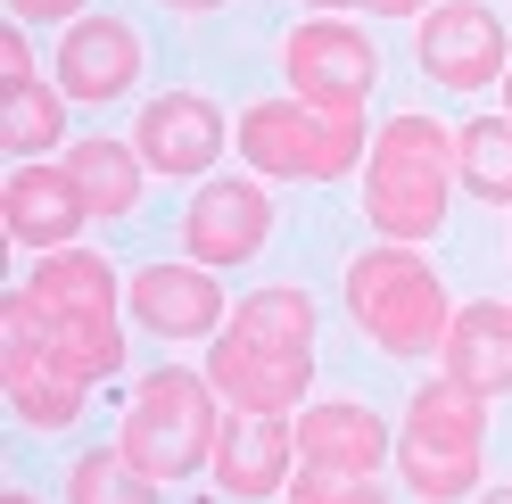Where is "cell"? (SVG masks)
Masks as SVG:
<instances>
[{"instance_id":"1","label":"cell","mask_w":512,"mask_h":504,"mask_svg":"<svg viewBox=\"0 0 512 504\" xmlns=\"http://www.w3.org/2000/svg\"><path fill=\"white\" fill-rule=\"evenodd\" d=\"M455 124H438L422 108L389 116L372 133V166H364V224L397 248H422L446 232V199H455Z\"/></svg>"},{"instance_id":"2","label":"cell","mask_w":512,"mask_h":504,"mask_svg":"<svg viewBox=\"0 0 512 504\" xmlns=\"http://www.w3.org/2000/svg\"><path fill=\"white\" fill-rule=\"evenodd\" d=\"M347 323H356L380 356H438L446 331H455V306H446V281L430 257H413V248H364L356 265H347Z\"/></svg>"},{"instance_id":"3","label":"cell","mask_w":512,"mask_h":504,"mask_svg":"<svg viewBox=\"0 0 512 504\" xmlns=\"http://www.w3.org/2000/svg\"><path fill=\"white\" fill-rule=\"evenodd\" d=\"M215 381L207 372H149V381L133 389V405H124L116 422V455L141 471V480H190V471L215 463V438H223V414H215Z\"/></svg>"},{"instance_id":"4","label":"cell","mask_w":512,"mask_h":504,"mask_svg":"<svg viewBox=\"0 0 512 504\" xmlns=\"http://www.w3.org/2000/svg\"><path fill=\"white\" fill-rule=\"evenodd\" d=\"M488 463V397H471L463 381H430L413 389L405 422H397V471L422 504H463Z\"/></svg>"},{"instance_id":"5","label":"cell","mask_w":512,"mask_h":504,"mask_svg":"<svg viewBox=\"0 0 512 504\" xmlns=\"http://www.w3.org/2000/svg\"><path fill=\"white\" fill-rule=\"evenodd\" d=\"M240 157L256 182H339L364 166V108H314V100H256L240 108Z\"/></svg>"},{"instance_id":"6","label":"cell","mask_w":512,"mask_h":504,"mask_svg":"<svg viewBox=\"0 0 512 504\" xmlns=\"http://www.w3.org/2000/svg\"><path fill=\"white\" fill-rule=\"evenodd\" d=\"M281 75H290V100L356 116L372 100V83H380V50H372V34H356V25L314 17V25H298V34L281 42Z\"/></svg>"},{"instance_id":"7","label":"cell","mask_w":512,"mask_h":504,"mask_svg":"<svg viewBox=\"0 0 512 504\" xmlns=\"http://www.w3.org/2000/svg\"><path fill=\"white\" fill-rule=\"evenodd\" d=\"M413 58H422V75L438 91H488V83H504V58H512L504 50V17L488 0H438L422 17Z\"/></svg>"},{"instance_id":"8","label":"cell","mask_w":512,"mask_h":504,"mask_svg":"<svg viewBox=\"0 0 512 504\" xmlns=\"http://www.w3.org/2000/svg\"><path fill=\"white\" fill-rule=\"evenodd\" d=\"M133 149H141L149 174L199 182V174H215V157L232 149V124H223V108L207 91H157L141 108V124H133Z\"/></svg>"},{"instance_id":"9","label":"cell","mask_w":512,"mask_h":504,"mask_svg":"<svg viewBox=\"0 0 512 504\" xmlns=\"http://www.w3.org/2000/svg\"><path fill=\"white\" fill-rule=\"evenodd\" d=\"M215 488L240 496V504H265V496H290L298 480V422L290 414H223V438H215Z\"/></svg>"},{"instance_id":"10","label":"cell","mask_w":512,"mask_h":504,"mask_svg":"<svg viewBox=\"0 0 512 504\" xmlns=\"http://www.w3.org/2000/svg\"><path fill=\"white\" fill-rule=\"evenodd\" d=\"M0 339H34V348H42L50 364H67L75 381H116V372H124V323H108V314H58V306H42L34 290L9 298Z\"/></svg>"},{"instance_id":"11","label":"cell","mask_w":512,"mask_h":504,"mask_svg":"<svg viewBox=\"0 0 512 504\" xmlns=\"http://www.w3.org/2000/svg\"><path fill=\"white\" fill-rule=\"evenodd\" d=\"M265 240H273V191H256L248 174L207 182L182 215V257L190 265H248Z\"/></svg>"},{"instance_id":"12","label":"cell","mask_w":512,"mask_h":504,"mask_svg":"<svg viewBox=\"0 0 512 504\" xmlns=\"http://www.w3.org/2000/svg\"><path fill=\"white\" fill-rule=\"evenodd\" d=\"M124 306H133V323L149 339H207L215 323H232L215 265H149V273H133Z\"/></svg>"},{"instance_id":"13","label":"cell","mask_w":512,"mask_h":504,"mask_svg":"<svg viewBox=\"0 0 512 504\" xmlns=\"http://www.w3.org/2000/svg\"><path fill=\"white\" fill-rule=\"evenodd\" d=\"M207 381L232 397L240 414H298L306 389H314V356H273V348H248L240 331H215Z\"/></svg>"},{"instance_id":"14","label":"cell","mask_w":512,"mask_h":504,"mask_svg":"<svg viewBox=\"0 0 512 504\" xmlns=\"http://www.w3.org/2000/svg\"><path fill=\"white\" fill-rule=\"evenodd\" d=\"M141 83V34L124 17H75L67 42H58V91L67 100H91L108 108Z\"/></svg>"},{"instance_id":"15","label":"cell","mask_w":512,"mask_h":504,"mask_svg":"<svg viewBox=\"0 0 512 504\" xmlns=\"http://www.w3.org/2000/svg\"><path fill=\"white\" fill-rule=\"evenodd\" d=\"M0 224H9L17 248H75V232L91 224V199L75 191L67 166H17L0 182Z\"/></svg>"},{"instance_id":"16","label":"cell","mask_w":512,"mask_h":504,"mask_svg":"<svg viewBox=\"0 0 512 504\" xmlns=\"http://www.w3.org/2000/svg\"><path fill=\"white\" fill-rule=\"evenodd\" d=\"M446 381H463L471 397H512V306L504 298H479V306H455V331H446Z\"/></svg>"},{"instance_id":"17","label":"cell","mask_w":512,"mask_h":504,"mask_svg":"<svg viewBox=\"0 0 512 504\" xmlns=\"http://www.w3.org/2000/svg\"><path fill=\"white\" fill-rule=\"evenodd\" d=\"M0 381H9V414L34 422V430H67L91 405V381H75L67 364H50L34 339H0Z\"/></svg>"},{"instance_id":"18","label":"cell","mask_w":512,"mask_h":504,"mask_svg":"<svg viewBox=\"0 0 512 504\" xmlns=\"http://www.w3.org/2000/svg\"><path fill=\"white\" fill-rule=\"evenodd\" d=\"M298 455L306 463H339V471H380V463L397 455V438H389V422H380L372 405L323 397V405H306V414H298Z\"/></svg>"},{"instance_id":"19","label":"cell","mask_w":512,"mask_h":504,"mask_svg":"<svg viewBox=\"0 0 512 504\" xmlns=\"http://www.w3.org/2000/svg\"><path fill=\"white\" fill-rule=\"evenodd\" d=\"M223 331H240L248 348H273V356H314V298L290 290V281H265V290L240 298V314Z\"/></svg>"},{"instance_id":"20","label":"cell","mask_w":512,"mask_h":504,"mask_svg":"<svg viewBox=\"0 0 512 504\" xmlns=\"http://www.w3.org/2000/svg\"><path fill=\"white\" fill-rule=\"evenodd\" d=\"M67 174H75V191L91 199V215H133L141 207V149L133 141H108V133H91L67 149Z\"/></svg>"},{"instance_id":"21","label":"cell","mask_w":512,"mask_h":504,"mask_svg":"<svg viewBox=\"0 0 512 504\" xmlns=\"http://www.w3.org/2000/svg\"><path fill=\"white\" fill-rule=\"evenodd\" d=\"M25 290H34L42 306H58V314H108V323H116V298H124L108 257H91V248H50Z\"/></svg>"},{"instance_id":"22","label":"cell","mask_w":512,"mask_h":504,"mask_svg":"<svg viewBox=\"0 0 512 504\" xmlns=\"http://www.w3.org/2000/svg\"><path fill=\"white\" fill-rule=\"evenodd\" d=\"M67 133V91H50L42 75L0 83V141H9L17 166H42V149Z\"/></svg>"},{"instance_id":"23","label":"cell","mask_w":512,"mask_h":504,"mask_svg":"<svg viewBox=\"0 0 512 504\" xmlns=\"http://www.w3.org/2000/svg\"><path fill=\"white\" fill-rule=\"evenodd\" d=\"M455 174H463L471 199L512 207V124H504V116H471V124H455Z\"/></svg>"},{"instance_id":"24","label":"cell","mask_w":512,"mask_h":504,"mask_svg":"<svg viewBox=\"0 0 512 504\" xmlns=\"http://www.w3.org/2000/svg\"><path fill=\"white\" fill-rule=\"evenodd\" d=\"M67 504H157V480H141L116 447H91L67 471Z\"/></svg>"},{"instance_id":"25","label":"cell","mask_w":512,"mask_h":504,"mask_svg":"<svg viewBox=\"0 0 512 504\" xmlns=\"http://www.w3.org/2000/svg\"><path fill=\"white\" fill-rule=\"evenodd\" d=\"M290 504H389L380 471H339V463H298Z\"/></svg>"},{"instance_id":"26","label":"cell","mask_w":512,"mask_h":504,"mask_svg":"<svg viewBox=\"0 0 512 504\" xmlns=\"http://www.w3.org/2000/svg\"><path fill=\"white\" fill-rule=\"evenodd\" d=\"M34 75V42H25V25H9L0 34V83H25Z\"/></svg>"},{"instance_id":"27","label":"cell","mask_w":512,"mask_h":504,"mask_svg":"<svg viewBox=\"0 0 512 504\" xmlns=\"http://www.w3.org/2000/svg\"><path fill=\"white\" fill-rule=\"evenodd\" d=\"M9 17L17 25H67V17H83V0H9Z\"/></svg>"},{"instance_id":"28","label":"cell","mask_w":512,"mask_h":504,"mask_svg":"<svg viewBox=\"0 0 512 504\" xmlns=\"http://www.w3.org/2000/svg\"><path fill=\"white\" fill-rule=\"evenodd\" d=\"M364 9H380V17H430V0H364Z\"/></svg>"},{"instance_id":"29","label":"cell","mask_w":512,"mask_h":504,"mask_svg":"<svg viewBox=\"0 0 512 504\" xmlns=\"http://www.w3.org/2000/svg\"><path fill=\"white\" fill-rule=\"evenodd\" d=\"M166 9H182V17H207V9H223V0H166Z\"/></svg>"},{"instance_id":"30","label":"cell","mask_w":512,"mask_h":504,"mask_svg":"<svg viewBox=\"0 0 512 504\" xmlns=\"http://www.w3.org/2000/svg\"><path fill=\"white\" fill-rule=\"evenodd\" d=\"M306 9H364V0H306Z\"/></svg>"},{"instance_id":"31","label":"cell","mask_w":512,"mask_h":504,"mask_svg":"<svg viewBox=\"0 0 512 504\" xmlns=\"http://www.w3.org/2000/svg\"><path fill=\"white\" fill-rule=\"evenodd\" d=\"M0 504H42V496H25V488H9V496H0Z\"/></svg>"},{"instance_id":"32","label":"cell","mask_w":512,"mask_h":504,"mask_svg":"<svg viewBox=\"0 0 512 504\" xmlns=\"http://www.w3.org/2000/svg\"><path fill=\"white\" fill-rule=\"evenodd\" d=\"M479 504H512V488H488V496H479Z\"/></svg>"},{"instance_id":"33","label":"cell","mask_w":512,"mask_h":504,"mask_svg":"<svg viewBox=\"0 0 512 504\" xmlns=\"http://www.w3.org/2000/svg\"><path fill=\"white\" fill-rule=\"evenodd\" d=\"M504 116H512V67H504Z\"/></svg>"}]
</instances>
